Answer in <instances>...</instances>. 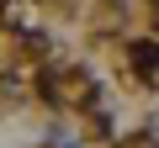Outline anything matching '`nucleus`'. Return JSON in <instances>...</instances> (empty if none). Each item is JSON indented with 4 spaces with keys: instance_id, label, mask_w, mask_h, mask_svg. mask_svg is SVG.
Returning <instances> with one entry per match:
<instances>
[{
    "instance_id": "1",
    "label": "nucleus",
    "mask_w": 159,
    "mask_h": 148,
    "mask_svg": "<svg viewBox=\"0 0 159 148\" xmlns=\"http://www.w3.org/2000/svg\"><path fill=\"white\" fill-rule=\"evenodd\" d=\"M133 58H138L143 69H159V48H154V42H143V48H133Z\"/></svg>"
}]
</instances>
